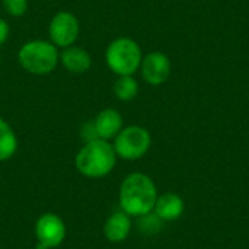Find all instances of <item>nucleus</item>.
Segmentation results:
<instances>
[{"label": "nucleus", "mask_w": 249, "mask_h": 249, "mask_svg": "<svg viewBox=\"0 0 249 249\" xmlns=\"http://www.w3.org/2000/svg\"><path fill=\"white\" fill-rule=\"evenodd\" d=\"M158 196L156 184L149 175L133 172L125 177L120 185V209L130 217L144 216L153 212Z\"/></svg>", "instance_id": "f257e3e1"}, {"label": "nucleus", "mask_w": 249, "mask_h": 249, "mask_svg": "<svg viewBox=\"0 0 249 249\" xmlns=\"http://www.w3.org/2000/svg\"><path fill=\"white\" fill-rule=\"evenodd\" d=\"M117 158L114 146L108 140L93 139L86 142L77 152L74 165L86 178H104L115 168Z\"/></svg>", "instance_id": "f03ea898"}, {"label": "nucleus", "mask_w": 249, "mask_h": 249, "mask_svg": "<svg viewBox=\"0 0 249 249\" xmlns=\"http://www.w3.org/2000/svg\"><path fill=\"white\" fill-rule=\"evenodd\" d=\"M58 60L60 55L57 47L51 41L44 39L28 41L18 53V61L22 69L38 76L51 73L57 67Z\"/></svg>", "instance_id": "7ed1b4c3"}, {"label": "nucleus", "mask_w": 249, "mask_h": 249, "mask_svg": "<svg viewBox=\"0 0 249 249\" xmlns=\"http://www.w3.org/2000/svg\"><path fill=\"white\" fill-rule=\"evenodd\" d=\"M142 60L140 45L127 36L114 39L105 51V61L109 70L118 76H133L140 69Z\"/></svg>", "instance_id": "20e7f679"}, {"label": "nucleus", "mask_w": 249, "mask_h": 249, "mask_svg": "<svg viewBox=\"0 0 249 249\" xmlns=\"http://www.w3.org/2000/svg\"><path fill=\"white\" fill-rule=\"evenodd\" d=\"M112 146L118 158L124 160H139L149 152L152 136L142 125H128L115 136Z\"/></svg>", "instance_id": "39448f33"}, {"label": "nucleus", "mask_w": 249, "mask_h": 249, "mask_svg": "<svg viewBox=\"0 0 249 249\" xmlns=\"http://www.w3.org/2000/svg\"><path fill=\"white\" fill-rule=\"evenodd\" d=\"M80 32L77 18L70 12H58L50 22L48 34L57 48H67L74 44Z\"/></svg>", "instance_id": "423d86ee"}, {"label": "nucleus", "mask_w": 249, "mask_h": 249, "mask_svg": "<svg viewBox=\"0 0 249 249\" xmlns=\"http://www.w3.org/2000/svg\"><path fill=\"white\" fill-rule=\"evenodd\" d=\"M35 236L38 244L45 245L48 249L57 248L66 238V225L60 216L45 213L35 223Z\"/></svg>", "instance_id": "0eeeda50"}, {"label": "nucleus", "mask_w": 249, "mask_h": 249, "mask_svg": "<svg viewBox=\"0 0 249 249\" xmlns=\"http://www.w3.org/2000/svg\"><path fill=\"white\" fill-rule=\"evenodd\" d=\"M139 70L142 71V77L146 83L152 86H160L171 76L169 57L160 51L149 53L146 57H143Z\"/></svg>", "instance_id": "6e6552de"}, {"label": "nucleus", "mask_w": 249, "mask_h": 249, "mask_svg": "<svg viewBox=\"0 0 249 249\" xmlns=\"http://www.w3.org/2000/svg\"><path fill=\"white\" fill-rule=\"evenodd\" d=\"M185 204L181 196L177 193H163L158 196V200L153 207V213L162 222H175L184 214Z\"/></svg>", "instance_id": "1a4fd4ad"}, {"label": "nucleus", "mask_w": 249, "mask_h": 249, "mask_svg": "<svg viewBox=\"0 0 249 249\" xmlns=\"http://www.w3.org/2000/svg\"><path fill=\"white\" fill-rule=\"evenodd\" d=\"M93 125L98 134V139L114 140L115 136L123 130V117L117 109L107 108L102 109L93 120Z\"/></svg>", "instance_id": "9d476101"}, {"label": "nucleus", "mask_w": 249, "mask_h": 249, "mask_svg": "<svg viewBox=\"0 0 249 249\" xmlns=\"http://www.w3.org/2000/svg\"><path fill=\"white\" fill-rule=\"evenodd\" d=\"M131 228H133V223H131V217L124 213L123 210L120 212H114L107 220H105V225H104V235L105 238L112 242V244H120V242H124L130 233H131Z\"/></svg>", "instance_id": "9b49d317"}, {"label": "nucleus", "mask_w": 249, "mask_h": 249, "mask_svg": "<svg viewBox=\"0 0 249 249\" xmlns=\"http://www.w3.org/2000/svg\"><path fill=\"white\" fill-rule=\"evenodd\" d=\"M60 61L66 70H69L70 73H76V74L86 73L92 66L90 54L85 48L73 47V45L63 48L60 54Z\"/></svg>", "instance_id": "f8f14e48"}, {"label": "nucleus", "mask_w": 249, "mask_h": 249, "mask_svg": "<svg viewBox=\"0 0 249 249\" xmlns=\"http://www.w3.org/2000/svg\"><path fill=\"white\" fill-rule=\"evenodd\" d=\"M18 150V137L7 121L0 118V162L9 160Z\"/></svg>", "instance_id": "ddd939ff"}, {"label": "nucleus", "mask_w": 249, "mask_h": 249, "mask_svg": "<svg viewBox=\"0 0 249 249\" xmlns=\"http://www.w3.org/2000/svg\"><path fill=\"white\" fill-rule=\"evenodd\" d=\"M114 95L123 101L128 102L134 99L139 93V83L133 76H118V79L114 83Z\"/></svg>", "instance_id": "4468645a"}, {"label": "nucleus", "mask_w": 249, "mask_h": 249, "mask_svg": "<svg viewBox=\"0 0 249 249\" xmlns=\"http://www.w3.org/2000/svg\"><path fill=\"white\" fill-rule=\"evenodd\" d=\"M137 219H139V222H137L139 231L142 233H144V235H155V233H158L162 229L163 223H165L153 212H150V213H147L144 216H140Z\"/></svg>", "instance_id": "2eb2a0df"}, {"label": "nucleus", "mask_w": 249, "mask_h": 249, "mask_svg": "<svg viewBox=\"0 0 249 249\" xmlns=\"http://www.w3.org/2000/svg\"><path fill=\"white\" fill-rule=\"evenodd\" d=\"M1 1H3V7L6 13L13 18H19L26 13L28 0H1Z\"/></svg>", "instance_id": "dca6fc26"}, {"label": "nucleus", "mask_w": 249, "mask_h": 249, "mask_svg": "<svg viewBox=\"0 0 249 249\" xmlns=\"http://www.w3.org/2000/svg\"><path fill=\"white\" fill-rule=\"evenodd\" d=\"M80 136L85 139V143H86V142H90V140H93V139H98V134H96L93 121H88V123H85V124L82 125Z\"/></svg>", "instance_id": "f3484780"}, {"label": "nucleus", "mask_w": 249, "mask_h": 249, "mask_svg": "<svg viewBox=\"0 0 249 249\" xmlns=\"http://www.w3.org/2000/svg\"><path fill=\"white\" fill-rule=\"evenodd\" d=\"M9 32H10V28H9V23L0 18V47L7 41L9 38Z\"/></svg>", "instance_id": "a211bd4d"}, {"label": "nucleus", "mask_w": 249, "mask_h": 249, "mask_svg": "<svg viewBox=\"0 0 249 249\" xmlns=\"http://www.w3.org/2000/svg\"><path fill=\"white\" fill-rule=\"evenodd\" d=\"M36 249H48V248H47L45 245H42V244H38V242H36Z\"/></svg>", "instance_id": "6ab92c4d"}, {"label": "nucleus", "mask_w": 249, "mask_h": 249, "mask_svg": "<svg viewBox=\"0 0 249 249\" xmlns=\"http://www.w3.org/2000/svg\"><path fill=\"white\" fill-rule=\"evenodd\" d=\"M0 66H1V61H0Z\"/></svg>", "instance_id": "aec40b11"}]
</instances>
